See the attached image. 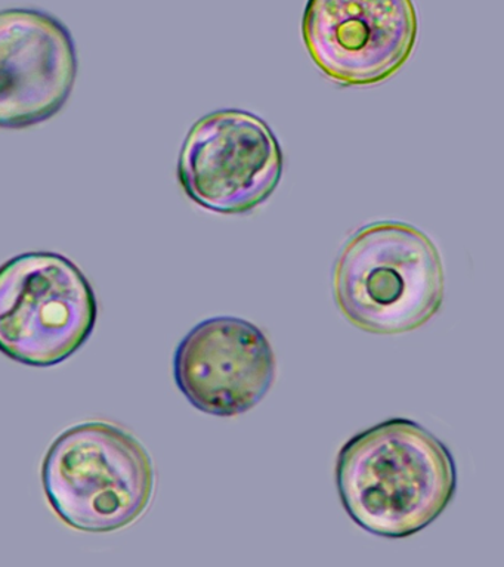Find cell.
Wrapping results in <instances>:
<instances>
[{"label":"cell","mask_w":504,"mask_h":567,"mask_svg":"<svg viewBox=\"0 0 504 567\" xmlns=\"http://www.w3.org/2000/svg\"><path fill=\"white\" fill-rule=\"evenodd\" d=\"M285 155L259 115L218 110L189 128L178 158L181 188L197 206L219 215H247L280 185Z\"/></svg>","instance_id":"obj_5"},{"label":"cell","mask_w":504,"mask_h":567,"mask_svg":"<svg viewBox=\"0 0 504 567\" xmlns=\"http://www.w3.org/2000/svg\"><path fill=\"white\" fill-rule=\"evenodd\" d=\"M276 375L277 359L268 337L247 319H205L176 346V388L205 414H246L267 396Z\"/></svg>","instance_id":"obj_7"},{"label":"cell","mask_w":504,"mask_h":567,"mask_svg":"<svg viewBox=\"0 0 504 567\" xmlns=\"http://www.w3.org/2000/svg\"><path fill=\"white\" fill-rule=\"evenodd\" d=\"M99 300L69 257L30 251L0 266V352L34 368L55 367L90 340Z\"/></svg>","instance_id":"obj_4"},{"label":"cell","mask_w":504,"mask_h":567,"mask_svg":"<svg viewBox=\"0 0 504 567\" xmlns=\"http://www.w3.org/2000/svg\"><path fill=\"white\" fill-rule=\"evenodd\" d=\"M418 33L413 0H307L304 9L309 56L344 87L392 78L410 60Z\"/></svg>","instance_id":"obj_6"},{"label":"cell","mask_w":504,"mask_h":567,"mask_svg":"<svg viewBox=\"0 0 504 567\" xmlns=\"http://www.w3.org/2000/svg\"><path fill=\"white\" fill-rule=\"evenodd\" d=\"M336 486L361 529L404 539L431 526L453 501L457 467L450 447L418 421L389 419L340 447Z\"/></svg>","instance_id":"obj_1"},{"label":"cell","mask_w":504,"mask_h":567,"mask_svg":"<svg viewBox=\"0 0 504 567\" xmlns=\"http://www.w3.org/2000/svg\"><path fill=\"white\" fill-rule=\"evenodd\" d=\"M335 301L352 326L395 336L441 310L445 270L436 244L413 225L380 220L344 243L333 269Z\"/></svg>","instance_id":"obj_2"},{"label":"cell","mask_w":504,"mask_h":567,"mask_svg":"<svg viewBox=\"0 0 504 567\" xmlns=\"http://www.w3.org/2000/svg\"><path fill=\"white\" fill-rule=\"evenodd\" d=\"M42 486L60 520L81 532L125 529L147 513L156 472L143 443L109 421L73 425L52 442Z\"/></svg>","instance_id":"obj_3"},{"label":"cell","mask_w":504,"mask_h":567,"mask_svg":"<svg viewBox=\"0 0 504 567\" xmlns=\"http://www.w3.org/2000/svg\"><path fill=\"white\" fill-rule=\"evenodd\" d=\"M64 22L41 9L0 11V128L23 131L59 114L78 78Z\"/></svg>","instance_id":"obj_8"}]
</instances>
